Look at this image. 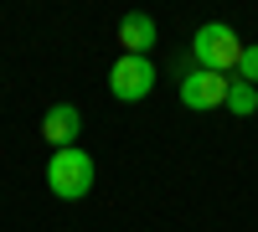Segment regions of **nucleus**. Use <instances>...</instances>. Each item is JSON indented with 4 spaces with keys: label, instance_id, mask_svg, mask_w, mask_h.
<instances>
[{
    "label": "nucleus",
    "instance_id": "obj_4",
    "mask_svg": "<svg viewBox=\"0 0 258 232\" xmlns=\"http://www.w3.org/2000/svg\"><path fill=\"white\" fill-rule=\"evenodd\" d=\"M227 83L232 78H222V72L191 67V72H181V103L186 109H222L227 103Z\"/></svg>",
    "mask_w": 258,
    "mask_h": 232
},
{
    "label": "nucleus",
    "instance_id": "obj_2",
    "mask_svg": "<svg viewBox=\"0 0 258 232\" xmlns=\"http://www.w3.org/2000/svg\"><path fill=\"white\" fill-rule=\"evenodd\" d=\"M47 186H52V196L57 201H83L93 191V155L88 150H52L47 160Z\"/></svg>",
    "mask_w": 258,
    "mask_h": 232
},
{
    "label": "nucleus",
    "instance_id": "obj_5",
    "mask_svg": "<svg viewBox=\"0 0 258 232\" xmlns=\"http://www.w3.org/2000/svg\"><path fill=\"white\" fill-rule=\"evenodd\" d=\"M83 134V114L73 109V103H52L47 119H41V139L52 144V150H73Z\"/></svg>",
    "mask_w": 258,
    "mask_h": 232
},
{
    "label": "nucleus",
    "instance_id": "obj_6",
    "mask_svg": "<svg viewBox=\"0 0 258 232\" xmlns=\"http://www.w3.org/2000/svg\"><path fill=\"white\" fill-rule=\"evenodd\" d=\"M119 47H124V57H150V47H155V21L145 11H129L119 21Z\"/></svg>",
    "mask_w": 258,
    "mask_h": 232
},
{
    "label": "nucleus",
    "instance_id": "obj_3",
    "mask_svg": "<svg viewBox=\"0 0 258 232\" xmlns=\"http://www.w3.org/2000/svg\"><path fill=\"white\" fill-rule=\"evenodd\" d=\"M109 93L119 103H140L155 93V62L150 57H119L114 67H109Z\"/></svg>",
    "mask_w": 258,
    "mask_h": 232
},
{
    "label": "nucleus",
    "instance_id": "obj_1",
    "mask_svg": "<svg viewBox=\"0 0 258 232\" xmlns=\"http://www.w3.org/2000/svg\"><path fill=\"white\" fill-rule=\"evenodd\" d=\"M243 47L248 41H238V31H232L227 21H207V26H197V36H191V62L227 78V72H238Z\"/></svg>",
    "mask_w": 258,
    "mask_h": 232
},
{
    "label": "nucleus",
    "instance_id": "obj_7",
    "mask_svg": "<svg viewBox=\"0 0 258 232\" xmlns=\"http://www.w3.org/2000/svg\"><path fill=\"white\" fill-rule=\"evenodd\" d=\"M222 109H227V114H238V119H248V114L258 109V88H248V83L232 78V83H227V103H222Z\"/></svg>",
    "mask_w": 258,
    "mask_h": 232
},
{
    "label": "nucleus",
    "instance_id": "obj_8",
    "mask_svg": "<svg viewBox=\"0 0 258 232\" xmlns=\"http://www.w3.org/2000/svg\"><path fill=\"white\" fill-rule=\"evenodd\" d=\"M238 83L258 88V41H248V47H243V62H238Z\"/></svg>",
    "mask_w": 258,
    "mask_h": 232
}]
</instances>
